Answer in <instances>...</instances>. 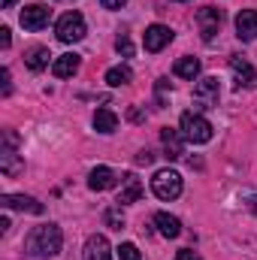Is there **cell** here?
I'll list each match as a JSON object with an SVG mask.
<instances>
[{
    "label": "cell",
    "instance_id": "3957f363",
    "mask_svg": "<svg viewBox=\"0 0 257 260\" xmlns=\"http://www.w3.org/2000/svg\"><path fill=\"white\" fill-rule=\"evenodd\" d=\"M55 34H58V40H61V43H79V40H85L88 27H85L82 12H64V15L58 18Z\"/></svg>",
    "mask_w": 257,
    "mask_h": 260
},
{
    "label": "cell",
    "instance_id": "d6a6232c",
    "mask_svg": "<svg viewBox=\"0 0 257 260\" xmlns=\"http://www.w3.org/2000/svg\"><path fill=\"white\" fill-rule=\"evenodd\" d=\"M179 3H185V0H179Z\"/></svg>",
    "mask_w": 257,
    "mask_h": 260
},
{
    "label": "cell",
    "instance_id": "277c9868",
    "mask_svg": "<svg viewBox=\"0 0 257 260\" xmlns=\"http://www.w3.org/2000/svg\"><path fill=\"white\" fill-rule=\"evenodd\" d=\"M179 127H182V136L188 139V142H209L212 139V124L203 118V115H197V112H185L182 115V121H179Z\"/></svg>",
    "mask_w": 257,
    "mask_h": 260
},
{
    "label": "cell",
    "instance_id": "ac0fdd59",
    "mask_svg": "<svg viewBox=\"0 0 257 260\" xmlns=\"http://www.w3.org/2000/svg\"><path fill=\"white\" fill-rule=\"evenodd\" d=\"M154 227H157V230H160V236H167V239H176V236L182 233L179 218H176V215H170V212H157V215H154Z\"/></svg>",
    "mask_w": 257,
    "mask_h": 260
},
{
    "label": "cell",
    "instance_id": "9c48e42d",
    "mask_svg": "<svg viewBox=\"0 0 257 260\" xmlns=\"http://www.w3.org/2000/svg\"><path fill=\"white\" fill-rule=\"evenodd\" d=\"M230 70L236 76V88H257V70L242 55H233L230 58Z\"/></svg>",
    "mask_w": 257,
    "mask_h": 260
},
{
    "label": "cell",
    "instance_id": "5bb4252c",
    "mask_svg": "<svg viewBox=\"0 0 257 260\" xmlns=\"http://www.w3.org/2000/svg\"><path fill=\"white\" fill-rule=\"evenodd\" d=\"M160 142H164V151H167L170 160H179V157L185 154V136H182L179 130L164 127L160 130Z\"/></svg>",
    "mask_w": 257,
    "mask_h": 260
},
{
    "label": "cell",
    "instance_id": "d6986e66",
    "mask_svg": "<svg viewBox=\"0 0 257 260\" xmlns=\"http://www.w3.org/2000/svg\"><path fill=\"white\" fill-rule=\"evenodd\" d=\"M94 130L97 133H115L118 130V115L112 109H97L94 112Z\"/></svg>",
    "mask_w": 257,
    "mask_h": 260
},
{
    "label": "cell",
    "instance_id": "4fadbf2b",
    "mask_svg": "<svg viewBox=\"0 0 257 260\" xmlns=\"http://www.w3.org/2000/svg\"><path fill=\"white\" fill-rule=\"evenodd\" d=\"M0 206H3V209H18V212L43 215V203H37L34 197H24V194H3L0 197Z\"/></svg>",
    "mask_w": 257,
    "mask_h": 260
},
{
    "label": "cell",
    "instance_id": "f1b7e54d",
    "mask_svg": "<svg viewBox=\"0 0 257 260\" xmlns=\"http://www.w3.org/2000/svg\"><path fill=\"white\" fill-rule=\"evenodd\" d=\"M0 79H3V94H9V91H12V85H9V70H6V67H3Z\"/></svg>",
    "mask_w": 257,
    "mask_h": 260
},
{
    "label": "cell",
    "instance_id": "f546056e",
    "mask_svg": "<svg viewBox=\"0 0 257 260\" xmlns=\"http://www.w3.org/2000/svg\"><path fill=\"white\" fill-rule=\"evenodd\" d=\"M151 160H154L151 151H139V154H136V164H151Z\"/></svg>",
    "mask_w": 257,
    "mask_h": 260
},
{
    "label": "cell",
    "instance_id": "4dcf8cb0",
    "mask_svg": "<svg viewBox=\"0 0 257 260\" xmlns=\"http://www.w3.org/2000/svg\"><path fill=\"white\" fill-rule=\"evenodd\" d=\"M15 3H18V0H0V6H3V9H12Z\"/></svg>",
    "mask_w": 257,
    "mask_h": 260
},
{
    "label": "cell",
    "instance_id": "ffe728a7",
    "mask_svg": "<svg viewBox=\"0 0 257 260\" xmlns=\"http://www.w3.org/2000/svg\"><path fill=\"white\" fill-rule=\"evenodd\" d=\"M49 58H52V55H49V49H43V46H34V49L24 52V64L30 67L34 73H40L43 67H49Z\"/></svg>",
    "mask_w": 257,
    "mask_h": 260
},
{
    "label": "cell",
    "instance_id": "d4e9b609",
    "mask_svg": "<svg viewBox=\"0 0 257 260\" xmlns=\"http://www.w3.org/2000/svg\"><path fill=\"white\" fill-rule=\"evenodd\" d=\"M115 49H118V55H124V58H130V55H133V43H130L127 37H118Z\"/></svg>",
    "mask_w": 257,
    "mask_h": 260
},
{
    "label": "cell",
    "instance_id": "44dd1931",
    "mask_svg": "<svg viewBox=\"0 0 257 260\" xmlns=\"http://www.w3.org/2000/svg\"><path fill=\"white\" fill-rule=\"evenodd\" d=\"M176 76H179V79H188V82H194V79L200 76V61H197V58H191V55L179 58V61H176Z\"/></svg>",
    "mask_w": 257,
    "mask_h": 260
},
{
    "label": "cell",
    "instance_id": "52a82bcc",
    "mask_svg": "<svg viewBox=\"0 0 257 260\" xmlns=\"http://www.w3.org/2000/svg\"><path fill=\"white\" fill-rule=\"evenodd\" d=\"M221 21H224V9H215V6H203L197 12V24L203 30V40L212 43V37L221 30Z\"/></svg>",
    "mask_w": 257,
    "mask_h": 260
},
{
    "label": "cell",
    "instance_id": "7a4b0ae2",
    "mask_svg": "<svg viewBox=\"0 0 257 260\" xmlns=\"http://www.w3.org/2000/svg\"><path fill=\"white\" fill-rule=\"evenodd\" d=\"M151 191L157 200H176L182 194V176L176 170H157L151 179Z\"/></svg>",
    "mask_w": 257,
    "mask_h": 260
},
{
    "label": "cell",
    "instance_id": "603a6c76",
    "mask_svg": "<svg viewBox=\"0 0 257 260\" xmlns=\"http://www.w3.org/2000/svg\"><path fill=\"white\" fill-rule=\"evenodd\" d=\"M115 251H118V260H142L139 248H136L133 242H121V245H118Z\"/></svg>",
    "mask_w": 257,
    "mask_h": 260
},
{
    "label": "cell",
    "instance_id": "1f68e13d",
    "mask_svg": "<svg viewBox=\"0 0 257 260\" xmlns=\"http://www.w3.org/2000/svg\"><path fill=\"white\" fill-rule=\"evenodd\" d=\"M251 212H254V215H257V197H254V200H251Z\"/></svg>",
    "mask_w": 257,
    "mask_h": 260
},
{
    "label": "cell",
    "instance_id": "6da1fadb",
    "mask_svg": "<svg viewBox=\"0 0 257 260\" xmlns=\"http://www.w3.org/2000/svg\"><path fill=\"white\" fill-rule=\"evenodd\" d=\"M61 245H64V233H61L58 224H40V227H34L30 236H27V242H24L27 254L40 257V260L55 257L61 251Z\"/></svg>",
    "mask_w": 257,
    "mask_h": 260
},
{
    "label": "cell",
    "instance_id": "2e32d148",
    "mask_svg": "<svg viewBox=\"0 0 257 260\" xmlns=\"http://www.w3.org/2000/svg\"><path fill=\"white\" fill-rule=\"evenodd\" d=\"M79 64H82V58L73 55V52H67V55H58V58L52 61V73H55L58 79H70V76L79 73Z\"/></svg>",
    "mask_w": 257,
    "mask_h": 260
},
{
    "label": "cell",
    "instance_id": "8992f818",
    "mask_svg": "<svg viewBox=\"0 0 257 260\" xmlns=\"http://www.w3.org/2000/svg\"><path fill=\"white\" fill-rule=\"evenodd\" d=\"M218 97H221V88H218V79L215 76H206V79L197 82V88H194V106L197 109L218 106Z\"/></svg>",
    "mask_w": 257,
    "mask_h": 260
},
{
    "label": "cell",
    "instance_id": "83f0119b",
    "mask_svg": "<svg viewBox=\"0 0 257 260\" xmlns=\"http://www.w3.org/2000/svg\"><path fill=\"white\" fill-rule=\"evenodd\" d=\"M127 0H100V6H106V9H121Z\"/></svg>",
    "mask_w": 257,
    "mask_h": 260
},
{
    "label": "cell",
    "instance_id": "e0dca14e",
    "mask_svg": "<svg viewBox=\"0 0 257 260\" xmlns=\"http://www.w3.org/2000/svg\"><path fill=\"white\" fill-rule=\"evenodd\" d=\"M142 197V182L133 176V173H127L124 179H121V194H118V206H127V203H136Z\"/></svg>",
    "mask_w": 257,
    "mask_h": 260
},
{
    "label": "cell",
    "instance_id": "ba28073f",
    "mask_svg": "<svg viewBox=\"0 0 257 260\" xmlns=\"http://www.w3.org/2000/svg\"><path fill=\"white\" fill-rule=\"evenodd\" d=\"M49 15H52L49 6L34 3V6H24L18 18H21V27H24V30H43V27L49 24Z\"/></svg>",
    "mask_w": 257,
    "mask_h": 260
},
{
    "label": "cell",
    "instance_id": "30bf717a",
    "mask_svg": "<svg viewBox=\"0 0 257 260\" xmlns=\"http://www.w3.org/2000/svg\"><path fill=\"white\" fill-rule=\"evenodd\" d=\"M173 43V30L167 27V24H151L148 30H145V52H160V49H167Z\"/></svg>",
    "mask_w": 257,
    "mask_h": 260
},
{
    "label": "cell",
    "instance_id": "9a60e30c",
    "mask_svg": "<svg viewBox=\"0 0 257 260\" xmlns=\"http://www.w3.org/2000/svg\"><path fill=\"white\" fill-rule=\"evenodd\" d=\"M115 182H118V176L109 167H94L88 173V188L91 191H109V188H115Z\"/></svg>",
    "mask_w": 257,
    "mask_h": 260
},
{
    "label": "cell",
    "instance_id": "8fae6325",
    "mask_svg": "<svg viewBox=\"0 0 257 260\" xmlns=\"http://www.w3.org/2000/svg\"><path fill=\"white\" fill-rule=\"evenodd\" d=\"M236 37L242 43H251L257 40V9H242L236 15Z\"/></svg>",
    "mask_w": 257,
    "mask_h": 260
},
{
    "label": "cell",
    "instance_id": "7402d4cb",
    "mask_svg": "<svg viewBox=\"0 0 257 260\" xmlns=\"http://www.w3.org/2000/svg\"><path fill=\"white\" fill-rule=\"evenodd\" d=\"M130 79H133L130 67H112V70H106V85H112V88L130 85Z\"/></svg>",
    "mask_w": 257,
    "mask_h": 260
},
{
    "label": "cell",
    "instance_id": "7c38bea8",
    "mask_svg": "<svg viewBox=\"0 0 257 260\" xmlns=\"http://www.w3.org/2000/svg\"><path fill=\"white\" fill-rule=\"evenodd\" d=\"M82 260H112V248H109L106 236H100V233L88 236L85 251H82Z\"/></svg>",
    "mask_w": 257,
    "mask_h": 260
},
{
    "label": "cell",
    "instance_id": "5b68a950",
    "mask_svg": "<svg viewBox=\"0 0 257 260\" xmlns=\"http://www.w3.org/2000/svg\"><path fill=\"white\" fill-rule=\"evenodd\" d=\"M15 145H18V136H15L12 130H6V133H3V148H0V170H3L6 176H18V173L24 170V164H21Z\"/></svg>",
    "mask_w": 257,
    "mask_h": 260
},
{
    "label": "cell",
    "instance_id": "cb8c5ba5",
    "mask_svg": "<svg viewBox=\"0 0 257 260\" xmlns=\"http://www.w3.org/2000/svg\"><path fill=\"white\" fill-rule=\"evenodd\" d=\"M106 224H109L112 230H121V227H124V215H121V206L106 212Z\"/></svg>",
    "mask_w": 257,
    "mask_h": 260
},
{
    "label": "cell",
    "instance_id": "484cf974",
    "mask_svg": "<svg viewBox=\"0 0 257 260\" xmlns=\"http://www.w3.org/2000/svg\"><path fill=\"white\" fill-rule=\"evenodd\" d=\"M176 260H203L197 251H191V248H182L179 254H176Z\"/></svg>",
    "mask_w": 257,
    "mask_h": 260
},
{
    "label": "cell",
    "instance_id": "4316f807",
    "mask_svg": "<svg viewBox=\"0 0 257 260\" xmlns=\"http://www.w3.org/2000/svg\"><path fill=\"white\" fill-rule=\"evenodd\" d=\"M9 43H12V37H9V27H0V46H3V49H9Z\"/></svg>",
    "mask_w": 257,
    "mask_h": 260
}]
</instances>
